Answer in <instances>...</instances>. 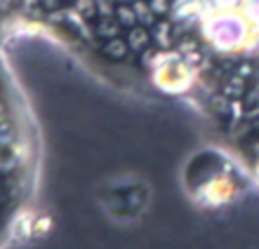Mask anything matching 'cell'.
<instances>
[{"label":"cell","instance_id":"cell-1","mask_svg":"<svg viewBox=\"0 0 259 249\" xmlns=\"http://www.w3.org/2000/svg\"><path fill=\"white\" fill-rule=\"evenodd\" d=\"M203 33L222 52H238L250 40V19L245 14H238L236 10L217 12L205 19Z\"/></svg>","mask_w":259,"mask_h":249},{"label":"cell","instance_id":"cell-2","mask_svg":"<svg viewBox=\"0 0 259 249\" xmlns=\"http://www.w3.org/2000/svg\"><path fill=\"white\" fill-rule=\"evenodd\" d=\"M191 68L186 59H175L170 61V57H165V61L156 68V80L158 85L167 92H184L186 87H191Z\"/></svg>","mask_w":259,"mask_h":249},{"label":"cell","instance_id":"cell-3","mask_svg":"<svg viewBox=\"0 0 259 249\" xmlns=\"http://www.w3.org/2000/svg\"><path fill=\"white\" fill-rule=\"evenodd\" d=\"M127 42H130V49L132 52H144V49L151 47V42H153V31H149V26H144V24H137V26L127 28Z\"/></svg>","mask_w":259,"mask_h":249},{"label":"cell","instance_id":"cell-4","mask_svg":"<svg viewBox=\"0 0 259 249\" xmlns=\"http://www.w3.org/2000/svg\"><path fill=\"white\" fill-rule=\"evenodd\" d=\"M102 54L106 57L109 61H123L125 57L130 54V42L127 38H109V40H104L102 45Z\"/></svg>","mask_w":259,"mask_h":249},{"label":"cell","instance_id":"cell-5","mask_svg":"<svg viewBox=\"0 0 259 249\" xmlns=\"http://www.w3.org/2000/svg\"><path fill=\"white\" fill-rule=\"evenodd\" d=\"M120 31H123V24L111 14V17H99L95 24V33L99 35V38H104V40H109V38H118L120 35Z\"/></svg>","mask_w":259,"mask_h":249},{"label":"cell","instance_id":"cell-6","mask_svg":"<svg viewBox=\"0 0 259 249\" xmlns=\"http://www.w3.org/2000/svg\"><path fill=\"white\" fill-rule=\"evenodd\" d=\"M113 17H116L120 24H123L125 28H132L139 24V17H137L135 12V5H125V3H118L116 5V12H113Z\"/></svg>","mask_w":259,"mask_h":249},{"label":"cell","instance_id":"cell-7","mask_svg":"<svg viewBox=\"0 0 259 249\" xmlns=\"http://www.w3.org/2000/svg\"><path fill=\"white\" fill-rule=\"evenodd\" d=\"M222 92H224V96H229V99H240V96L245 94V78H240V75L229 78V80L224 82Z\"/></svg>","mask_w":259,"mask_h":249},{"label":"cell","instance_id":"cell-8","mask_svg":"<svg viewBox=\"0 0 259 249\" xmlns=\"http://www.w3.org/2000/svg\"><path fill=\"white\" fill-rule=\"evenodd\" d=\"M135 12H137V17H139V24H144V26H156V12L151 10L149 3L137 0V3H135Z\"/></svg>","mask_w":259,"mask_h":249},{"label":"cell","instance_id":"cell-9","mask_svg":"<svg viewBox=\"0 0 259 249\" xmlns=\"http://www.w3.org/2000/svg\"><path fill=\"white\" fill-rule=\"evenodd\" d=\"M151 31H153V42H158L160 47H167V45H170L172 26L167 21H158L156 26H151Z\"/></svg>","mask_w":259,"mask_h":249},{"label":"cell","instance_id":"cell-10","mask_svg":"<svg viewBox=\"0 0 259 249\" xmlns=\"http://www.w3.org/2000/svg\"><path fill=\"white\" fill-rule=\"evenodd\" d=\"M75 12L80 14L82 19L95 21V17L99 14V5H97V0H78L75 3Z\"/></svg>","mask_w":259,"mask_h":249},{"label":"cell","instance_id":"cell-11","mask_svg":"<svg viewBox=\"0 0 259 249\" xmlns=\"http://www.w3.org/2000/svg\"><path fill=\"white\" fill-rule=\"evenodd\" d=\"M212 108H214V113L226 118V115H229V96H214V99H212Z\"/></svg>","mask_w":259,"mask_h":249},{"label":"cell","instance_id":"cell-12","mask_svg":"<svg viewBox=\"0 0 259 249\" xmlns=\"http://www.w3.org/2000/svg\"><path fill=\"white\" fill-rule=\"evenodd\" d=\"M149 5L151 10L156 12V17H165V14L170 12V0H149Z\"/></svg>","mask_w":259,"mask_h":249},{"label":"cell","instance_id":"cell-13","mask_svg":"<svg viewBox=\"0 0 259 249\" xmlns=\"http://www.w3.org/2000/svg\"><path fill=\"white\" fill-rule=\"evenodd\" d=\"M50 226H52V219H50V216H40V219H35V223H33V233L35 235H48Z\"/></svg>","mask_w":259,"mask_h":249},{"label":"cell","instance_id":"cell-14","mask_svg":"<svg viewBox=\"0 0 259 249\" xmlns=\"http://www.w3.org/2000/svg\"><path fill=\"white\" fill-rule=\"evenodd\" d=\"M212 3L219 12H231V10H238L243 5V0H212Z\"/></svg>","mask_w":259,"mask_h":249},{"label":"cell","instance_id":"cell-15","mask_svg":"<svg viewBox=\"0 0 259 249\" xmlns=\"http://www.w3.org/2000/svg\"><path fill=\"white\" fill-rule=\"evenodd\" d=\"M245 17L252 21V24H259V0H252V3L245 7Z\"/></svg>","mask_w":259,"mask_h":249},{"label":"cell","instance_id":"cell-16","mask_svg":"<svg viewBox=\"0 0 259 249\" xmlns=\"http://www.w3.org/2000/svg\"><path fill=\"white\" fill-rule=\"evenodd\" d=\"M236 73H238L240 78H245V80H247V78L254 73V66L250 64V61H245V64H238V66H236Z\"/></svg>","mask_w":259,"mask_h":249},{"label":"cell","instance_id":"cell-17","mask_svg":"<svg viewBox=\"0 0 259 249\" xmlns=\"http://www.w3.org/2000/svg\"><path fill=\"white\" fill-rule=\"evenodd\" d=\"M40 5L45 10H50V12H55V10H59L64 5V0H40Z\"/></svg>","mask_w":259,"mask_h":249},{"label":"cell","instance_id":"cell-18","mask_svg":"<svg viewBox=\"0 0 259 249\" xmlns=\"http://www.w3.org/2000/svg\"><path fill=\"white\" fill-rule=\"evenodd\" d=\"M254 169H257V176H259V160H257V167H254Z\"/></svg>","mask_w":259,"mask_h":249}]
</instances>
